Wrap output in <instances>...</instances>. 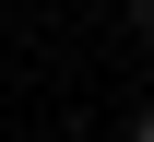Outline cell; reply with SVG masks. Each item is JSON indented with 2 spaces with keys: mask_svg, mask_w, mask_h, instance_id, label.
I'll return each instance as SVG.
<instances>
[{
  "mask_svg": "<svg viewBox=\"0 0 154 142\" xmlns=\"http://www.w3.org/2000/svg\"><path fill=\"white\" fill-rule=\"evenodd\" d=\"M119 12H131V36H142V47H154V0H119Z\"/></svg>",
  "mask_w": 154,
  "mask_h": 142,
  "instance_id": "cell-1",
  "label": "cell"
},
{
  "mask_svg": "<svg viewBox=\"0 0 154 142\" xmlns=\"http://www.w3.org/2000/svg\"><path fill=\"white\" fill-rule=\"evenodd\" d=\"M131 142H154V107H142V119H131Z\"/></svg>",
  "mask_w": 154,
  "mask_h": 142,
  "instance_id": "cell-2",
  "label": "cell"
}]
</instances>
